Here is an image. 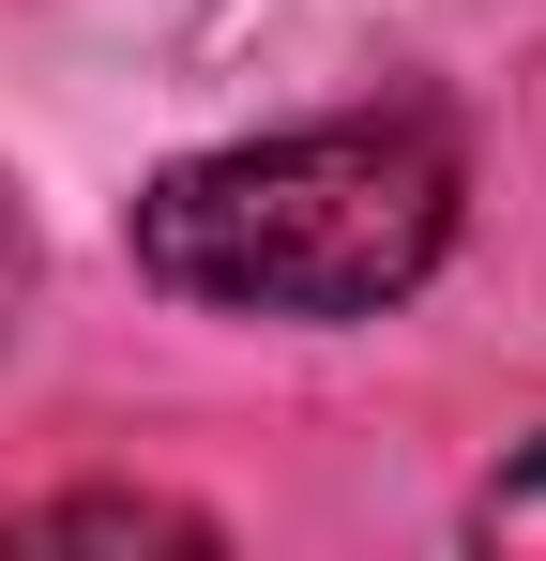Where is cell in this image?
Returning a JSON list of instances; mask_svg holds the SVG:
<instances>
[{
  "instance_id": "cell-1",
  "label": "cell",
  "mask_w": 546,
  "mask_h": 561,
  "mask_svg": "<svg viewBox=\"0 0 546 561\" xmlns=\"http://www.w3.org/2000/svg\"><path fill=\"white\" fill-rule=\"evenodd\" d=\"M455 197L470 168L441 106H334V122L168 168L137 197V274L182 304H259V319H379L441 274Z\"/></svg>"
},
{
  "instance_id": "cell-2",
  "label": "cell",
  "mask_w": 546,
  "mask_h": 561,
  "mask_svg": "<svg viewBox=\"0 0 546 561\" xmlns=\"http://www.w3.org/2000/svg\"><path fill=\"white\" fill-rule=\"evenodd\" d=\"M46 531H182L197 547L182 501H31V516H0V547H46Z\"/></svg>"
},
{
  "instance_id": "cell-3",
  "label": "cell",
  "mask_w": 546,
  "mask_h": 561,
  "mask_svg": "<svg viewBox=\"0 0 546 561\" xmlns=\"http://www.w3.org/2000/svg\"><path fill=\"white\" fill-rule=\"evenodd\" d=\"M470 531H516V547H546V456L516 470V485H486V516H470Z\"/></svg>"
}]
</instances>
